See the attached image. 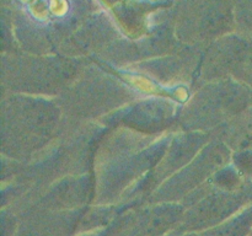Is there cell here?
I'll return each instance as SVG.
<instances>
[{
    "label": "cell",
    "instance_id": "obj_1",
    "mask_svg": "<svg viewBox=\"0 0 252 236\" xmlns=\"http://www.w3.org/2000/svg\"><path fill=\"white\" fill-rule=\"evenodd\" d=\"M187 236H189V235H187ZM192 236H196V235H192Z\"/></svg>",
    "mask_w": 252,
    "mask_h": 236
}]
</instances>
